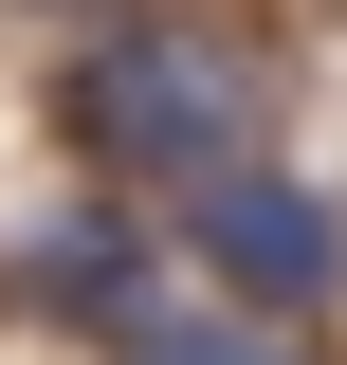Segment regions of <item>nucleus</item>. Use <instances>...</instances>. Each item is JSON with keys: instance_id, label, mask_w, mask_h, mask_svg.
I'll return each instance as SVG.
<instances>
[{"instance_id": "f257e3e1", "label": "nucleus", "mask_w": 347, "mask_h": 365, "mask_svg": "<svg viewBox=\"0 0 347 365\" xmlns=\"http://www.w3.org/2000/svg\"><path fill=\"white\" fill-rule=\"evenodd\" d=\"M74 128L110 146L129 182H219V165H256V91L219 73L201 37H91Z\"/></svg>"}, {"instance_id": "f03ea898", "label": "nucleus", "mask_w": 347, "mask_h": 365, "mask_svg": "<svg viewBox=\"0 0 347 365\" xmlns=\"http://www.w3.org/2000/svg\"><path fill=\"white\" fill-rule=\"evenodd\" d=\"M183 237L219 256L238 311H311V292H347V201H329V182H293V165H219V182H183Z\"/></svg>"}, {"instance_id": "7ed1b4c3", "label": "nucleus", "mask_w": 347, "mask_h": 365, "mask_svg": "<svg viewBox=\"0 0 347 365\" xmlns=\"http://www.w3.org/2000/svg\"><path fill=\"white\" fill-rule=\"evenodd\" d=\"M110 365H293V329H256V311H165V292H146V311L110 329Z\"/></svg>"}, {"instance_id": "20e7f679", "label": "nucleus", "mask_w": 347, "mask_h": 365, "mask_svg": "<svg viewBox=\"0 0 347 365\" xmlns=\"http://www.w3.org/2000/svg\"><path fill=\"white\" fill-rule=\"evenodd\" d=\"M37 292H74V311L129 329V311H146V292H129V220H55V237H37Z\"/></svg>"}]
</instances>
